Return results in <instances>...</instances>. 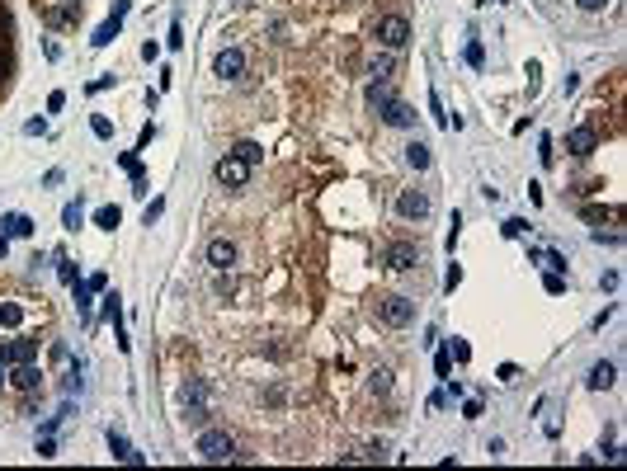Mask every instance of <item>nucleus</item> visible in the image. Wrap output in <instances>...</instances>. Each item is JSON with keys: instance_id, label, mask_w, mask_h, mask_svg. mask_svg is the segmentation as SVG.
Listing matches in <instances>:
<instances>
[{"instance_id": "nucleus-12", "label": "nucleus", "mask_w": 627, "mask_h": 471, "mask_svg": "<svg viewBox=\"0 0 627 471\" xmlns=\"http://www.w3.org/2000/svg\"><path fill=\"white\" fill-rule=\"evenodd\" d=\"M613 377H618V367H613V363H595L585 382H590V392H608V387H613Z\"/></svg>"}, {"instance_id": "nucleus-34", "label": "nucleus", "mask_w": 627, "mask_h": 471, "mask_svg": "<svg viewBox=\"0 0 627 471\" xmlns=\"http://www.w3.org/2000/svg\"><path fill=\"white\" fill-rule=\"evenodd\" d=\"M429 108H434V118H439V123L448 128V113H444V104H439V95H429Z\"/></svg>"}, {"instance_id": "nucleus-10", "label": "nucleus", "mask_w": 627, "mask_h": 471, "mask_svg": "<svg viewBox=\"0 0 627 471\" xmlns=\"http://www.w3.org/2000/svg\"><path fill=\"white\" fill-rule=\"evenodd\" d=\"M415 260H420V250H415V245H406V240L387 250V269H415Z\"/></svg>"}, {"instance_id": "nucleus-28", "label": "nucleus", "mask_w": 627, "mask_h": 471, "mask_svg": "<svg viewBox=\"0 0 627 471\" xmlns=\"http://www.w3.org/2000/svg\"><path fill=\"white\" fill-rule=\"evenodd\" d=\"M57 264H62V269H57V273H62V283H80V278H76V264H71V260H57Z\"/></svg>"}, {"instance_id": "nucleus-37", "label": "nucleus", "mask_w": 627, "mask_h": 471, "mask_svg": "<svg viewBox=\"0 0 627 471\" xmlns=\"http://www.w3.org/2000/svg\"><path fill=\"white\" fill-rule=\"evenodd\" d=\"M538 156H543V165H552V160H556V151H552V137H543V151H538Z\"/></svg>"}, {"instance_id": "nucleus-31", "label": "nucleus", "mask_w": 627, "mask_h": 471, "mask_svg": "<svg viewBox=\"0 0 627 471\" xmlns=\"http://www.w3.org/2000/svg\"><path fill=\"white\" fill-rule=\"evenodd\" d=\"M453 358H458V363H467V358H471V349H467V340H453Z\"/></svg>"}, {"instance_id": "nucleus-29", "label": "nucleus", "mask_w": 627, "mask_h": 471, "mask_svg": "<svg viewBox=\"0 0 627 471\" xmlns=\"http://www.w3.org/2000/svg\"><path fill=\"white\" fill-rule=\"evenodd\" d=\"M24 132H28V137H43V132H48V118H28Z\"/></svg>"}, {"instance_id": "nucleus-40", "label": "nucleus", "mask_w": 627, "mask_h": 471, "mask_svg": "<svg viewBox=\"0 0 627 471\" xmlns=\"http://www.w3.org/2000/svg\"><path fill=\"white\" fill-rule=\"evenodd\" d=\"M0 387H5V358H0Z\"/></svg>"}, {"instance_id": "nucleus-9", "label": "nucleus", "mask_w": 627, "mask_h": 471, "mask_svg": "<svg viewBox=\"0 0 627 471\" xmlns=\"http://www.w3.org/2000/svg\"><path fill=\"white\" fill-rule=\"evenodd\" d=\"M109 452H113V457H118V462H132V467H137V462H142V452H137V448H132L128 439H123V434H118V429H109Z\"/></svg>"}, {"instance_id": "nucleus-20", "label": "nucleus", "mask_w": 627, "mask_h": 471, "mask_svg": "<svg viewBox=\"0 0 627 471\" xmlns=\"http://www.w3.org/2000/svg\"><path fill=\"white\" fill-rule=\"evenodd\" d=\"M368 104H373V108H387V104H392V90H387V85L377 80V85L368 90Z\"/></svg>"}, {"instance_id": "nucleus-11", "label": "nucleus", "mask_w": 627, "mask_h": 471, "mask_svg": "<svg viewBox=\"0 0 627 471\" xmlns=\"http://www.w3.org/2000/svg\"><path fill=\"white\" fill-rule=\"evenodd\" d=\"M566 151H571V156H590V151H595V128H575L571 137H566Z\"/></svg>"}, {"instance_id": "nucleus-1", "label": "nucleus", "mask_w": 627, "mask_h": 471, "mask_svg": "<svg viewBox=\"0 0 627 471\" xmlns=\"http://www.w3.org/2000/svg\"><path fill=\"white\" fill-rule=\"evenodd\" d=\"M198 457H203V462H232V457H236L232 434H222V429H203V434H198Z\"/></svg>"}, {"instance_id": "nucleus-35", "label": "nucleus", "mask_w": 627, "mask_h": 471, "mask_svg": "<svg viewBox=\"0 0 627 471\" xmlns=\"http://www.w3.org/2000/svg\"><path fill=\"white\" fill-rule=\"evenodd\" d=\"M123 170H128V175H142V160H137V156L128 151V156H123Z\"/></svg>"}, {"instance_id": "nucleus-7", "label": "nucleus", "mask_w": 627, "mask_h": 471, "mask_svg": "<svg viewBox=\"0 0 627 471\" xmlns=\"http://www.w3.org/2000/svg\"><path fill=\"white\" fill-rule=\"evenodd\" d=\"M208 264L217 269V273H227V269L236 264V245H232V240H222V236L208 240Z\"/></svg>"}, {"instance_id": "nucleus-25", "label": "nucleus", "mask_w": 627, "mask_h": 471, "mask_svg": "<svg viewBox=\"0 0 627 471\" xmlns=\"http://www.w3.org/2000/svg\"><path fill=\"white\" fill-rule=\"evenodd\" d=\"M90 128H95V137H104V142L113 137V123H109L104 113H95V118H90Z\"/></svg>"}, {"instance_id": "nucleus-14", "label": "nucleus", "mask_w": 627, "mask_h": 471, "mask_svg": "<svg viewBox=\"0 0 627 471\" xmlns=\"http://www.w3.org/2000/svg\"><path fill=\"white\" fill-rule=\"evenodd\" d=\"M0 236H33V222H28L24 212H5L0 217Z\"/></svg>"}, {"instance_id": "nucleus-26", "label": "nucleus", "mask_w": 627, "mask_h": 471, "mask_svg": "<svg viewBox=\"0 0 627 471\" xmlns=\"http://www.w3.org/2000/svg\"><path fill=\"white\" fill-rule=\"evenodd\" d=\"M500 231L509 236V240H514V236H523L528 231V222H523V217H509V222H505V227H500Z\"/></svg>"}, {"instance_id": "nucleus-39", "label": "nucleus", "mask_w": 627, "mask_h": 471, "mask_svg": "<svg viewBox=\"0 0 627 471\" xmlns=\"http://www.w3.org/2000/svg\"><path fill=\"white\" fill-rule=\"evenodd\" d=\"M5 255H10V240H5V236H0V260H5Z\"/></svg>"}, {"instance_id": "nucleus-2", "label": "nucleus", "mask_w": 627, "mask_h": 471, "mask_svg": "<svg viewBox=\"0 0 627 471\" xmlns=\"http://www.w3.org/2000/svg\"><path fill=\"white\" fill-rule=\"evenodd\" d=\"M377 316H382V325H396V330H401V325L415 320V302H411V297H382V302H377Z\"/></svg>"}, {"instance_id": "nucleus-18", "label": "nucleus", "mask_w": 627, "mask_h": 471, "mask_svg": "<svg viewBox=\"0 0 627 471\" xmlns=\"http://www.w3.org/2000/svg\"><path fill=\"white\" fill-rule=\"evenodd\" d=\"M232 156H241L245 165H260V156H264V151L255 146V142H236V146H232Z\"/></svg>"}, {"instance_id": "nucleus-38", "label": "nucleus", "mask_w": 627, "mask_h": 471, "mask_svg": "<svg viewBox=\"0 0 627 471\" xmlns=\"http://www.w3.org/2000/svg\"><path fill=\"white\" fill-rule=\"evenodd\" d=\"M575 5H580V10H590V15H595V10H603V5H608V0H575Z\"/></svg>"}, {"instance_id": "nucleus-13", "label": "nucleus", "mask_w": 627, "mask_h": 471, "mask_svg": "<svg viewBox=\"0 0 627 471\" xmlns=\"http://www.w3.org/2000/svg\"><path fill=\"white\" fill-rule=\"evenodd\" d=\"M382 123H392V128H411V123H415V113H411V104L392 99V104L382 108Z\"/></svg>"}, {"instance_id": "nucleus-3", "label": "nucleus", "mask_w": 627, "mask_h": 471, "mask_svg": "<svg viewBox=\"0 0 627 471\" xmlns=\"http://www.w3.org/2000/svg\"><path fill=\"white\" fill-rule=\"evenodd\" d=\"M377 43H382V48H392V52H401V48L411 43V24H406L401 15H387V19L377 24Z\"/></svg>"}, {"instance_id": "nucleus-21", "label": "nucleus", "mask_w": 627, "mask_h": 471, "mask_svg": "<svg viewBox=\"0 0 627 471\" xmlns=\"http://www.w3.org/2000/svg\"><path fill=\"white\" fill-rule=\"evenodd\" d=\"M467 66H476V71L486 66V48H481V38H471V43H467Z\"/></svg>"}, {"instance_id": "nucleus-36", "label": "nucleus", "mask_w": 627, "mask_h": 471, "mask_svg": "<svg viewBox=\"0 0 627 471\" xmlns=\"http://www.w3.org/2000/svg\"><path fill=\"white\" fill-rule=\"evenodd\" d=\"M160 212H165V203H160V198H151V208H147V227H151V222H156Z\"/></svg>"}, {"instance_id": "nucleus-23", "label": "nucleus", "mask_w": 627, "mask_h": 471, "mask_svg": "<svg viewBox=\"0 0 627 471\" xmlns=\"http://www.w3.org/2000/svg\"><path fill=\"white\" fill-rule=\"evenodd\" d=\"M118 316H123V307H118V292H109V297H104V320H113V330H118Z\"/></svg>"}, {"instance_id": "nucleus-5", "label": "nucleus", "mask_w": 627, "mask_h": 471, "mask_svg": "<svg viewBox=\"0 0 627 471\" xmlns=\"http://www.w3.org/2000/svg\"><path fill=\"white\" fill-rule=\"evenodd\" d=\"M123 15H128V0H118V5H113V15L95 28V38H90V43H95V48H109V43L118 38V28H123Z\"/></svg>"}, {"instance_id": "nucleus-15", "label": "nucleus", "mask_w": 627, "mask_h": 471, "mask_svg": "<svg viewBox=\"0 0 627 471\" xmlns=\"http://www.w3.org/2000/svg\"><path fill=\"white\" fill-rule=\"evenodd\" d=\"M0 358H5V363H33V344H28V340L0 344Z\"/></svg>"}, {"instance_id": "nucleus-6", "label": "nucleus", "mask_w": 627, "mask_h": 471, "mask_svg": "<svg viewBox=\"0 0 627 471\" xmlns=\"http://www.w3.org/2000/svg\"><path fill=\"white\" fill-rule=\"evenodd\" d=\"M396 212H401V217H429V193H420V189H406V193H401V198H396Z\"/></svg>"}, {"instance_id": "nucleus-33", "label": "nucleus", "mask_w": 627, "mask_h": 471, "mask_svg": "<svg viewBox=\"0 0 627 471\" xmlns=\"http://www.w3.org/2000/svg\"><path fill=\"white\" fill-rule=\"evenodd\" d=\"M85 283H90V292H104V288H109V278H104V273H90Z\"/></svg>"}, {"instance_id": "nucleus-27", "label": "nucleus", "mask_w": 627, "mask_h": 471, "mask_svg": "<svg viewBox=\"0 0 627 471\" xmlns=\"http://www.w3.org/2000/svg\"><path fill=\"white\" fill-rule=\"evenodd\" d=\"M62 222L76 231V227H80V203H66V208H62Z\"/></svg>"}, {"instance_id": "nucleus-22", "label": "nucleus", "mask_w": 627, "mask_h": 471, "mask_svg": "<svg viewBox=\"0 0 627 471\" xmlns=\"http://www.w3.org/2000/svg\"><path fill=\"white\" fill-rule=\"evenodd\" d=\"M71 288H76V307H80V316L90 320V297H95V292H90V283H71Z\"/></svg>"}, {"instance_id": "nucleus-16", "label": "nucleus", "mask_w": 627, "mask_h": 471, "mask_svg": "<svg viewBox=\"0 0 627 471\" xmlns=\"http://www.w3.org/2000/svg\"><path fill=\"white\" fill-rule=\"evenodd\" d=\"M406 165H411V170H429V146H424V142H411V146H406Z\"/></svg>"}, {"instance_id": "nucleus-4", "label": "nucleus", "mask_w": 627, "mask_h": 471, "mask_svg": "<svg viewBox=\"0 0 627 471\" xmlns=\"http://www.w3.org/2000/svg\"><path fill=\"white\" fill-rule=\"evenodd\" d=\"M250 180V165L241 156H222L217 160V184H227V189H241V184Z\"/></svg>"}, {"instance_id": "nucleus-32", "label": "nucleus", "mask_w": 627, "mask_h": 471, "mask_svg": "<svg viewBox=\"0 0 627 471\" xmlns=\"http://www.w3.org/2000/svg\"><path fill=\"white\" fill-rule=\"evenodd\" d=\"M392 387V372H373V392H387Z\"/></svg>"}, {"instance_id": "nucleus-24", "label": "nucleus", "mask_w": 627, "mask_h": 471, "mask_svg": "<svg viewBox=\"0 0 627 471\" xmlns=\"http://www.w3.org/2000/svg\"><path fill=\"white\" fill-rule=\"evenodd\" d=\"M19 320H24V311H19L15 302H5V307H0V325H19Z\"/></svg>"}, {"instance_id": "nucleus-17", "label": "nucleus", "mask_w": 627, "mask_h": 471, "mask_svg": "<svg viewBox=\"0 0 627 471\" xmlns=\"http://www.w3.org/2000/svg\"><path fill=\"white\" fill-rule=\"evenodd\" d=\"M38 377H43V372H38L33 363H19V372H15V387H24V392H38Z\"/></svg>"}, {"instance_id": "nucleus-19", "label": "nucleus", "mask_w": 627, "mask_h": 471, "mask_svg": "<svg viewBox=\"0 0 627 471\" xmlns=\"http://www.w3.org/2000/svg\"><path fill=\"white\" fill-rule=\"evenodd\" d=\"M118 217H123L118 208H100V212H95V227H100V231H113V227H118Z\"/></svg>"}, {"instance_id": "nucleus-8", "label": "nucleus", "mask_w": 627, "mask_h": 471, "mask_svg": "<svg viewBox=\"0 0 627 471\" xmlns=\"http://www.w3.org/2000/svg\"><path fill=\"white\" fill-rule=\"evenodd\" d=\"M212 71H217V76H222V80H236V76H241V71H245V57L236 52V48H227V52H222V57H217V61H212Z\"/></svg>"}, {"instance_id": "nucleus-30", "label": "nucleus", "mask_w": 627, "mask_h": 471, "mask_svg": "<svg viewBox=\"0 0 627 471\" xmlns=\"http://www.w3.org/2000/svg\"><path fill=\"white\" fill-rule=\"evenodd\" d=\"M543 288H548L552 297H561V292H566V283H561V273H548V283H543Z\"/></svg>"}]
</instances>
